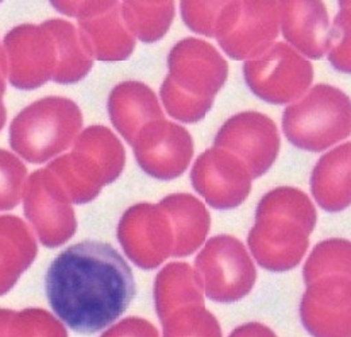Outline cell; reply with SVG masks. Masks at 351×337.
Returning <instances> with one entry per match:
<instances>
[{
	"label": "cell",
	"instance_id": "obj_25",
	"mask_svg": "<svg viewBox=\"0 0 351 337\" xmlns=\"http://www.w3.org/2000/svg\"><path fill=\"white\" fill-rule=\"evenodd\" d=\"M121 7L129 32L143 42L162 38L175 16V5L171 1H125Z\"/></svg>",
	"mask_w": 351,
	"mask_h": 337
},
{
	"label": "cell",
	"instance_id": "obj_28",
	"mask_svg": "<svg viewBox=\"0 0 351 337\" xmlns=\"http://www.w3.org/2000/svg\"><path fill=\"white\" fill-rule=\"evenodd\" d=\"M27 168L7 150H0V210L14 208L22 197Z\"/></svg>",
	"mask_w": 351,
	"mask_h": 337
},
{
	"label": "cell",
	"instance_id": "obj_22",
	"mask_svg": "<svg viewBox=\"0 0 351 337\" xmlns=\"http://www.w3.org/2000/svg\"><path fill=\"white\" fill-rule=\"evenodd\" d=\"M34 238L18 217H0V295L5 293L33 262Z\"/></svg>",
	"mask_w": 351,
	"mask_h": 337
},
{
	"label": "cell",
	"instance_id": "obj_10",
	"mask_svg": "<svg viewBox=\"0 0 351 337\" xmlns=\"http://www.w3.org/2000/svg\"><path fill=\"white\" fill-rule=\"evenodd\" d=\"M246 83L267 103L296 100L312 82L311 64L285 43H276L245 64Z\"/></svg>",
	"mask_w": 351,
	"mask_h": 337
},
{
	"label": "cell",
	"instance_id": "obj_26",
	"mask_svg": "<svg viewBox=\"0 0 351 337\" xmlns=\"http://www.w3.org/2000/svg\"><path fill=\"white\" fill-rule=\"evenodd\" d=\"M328 275H350V242L330 239L315 247L304 267V281L311 282Z\"/></svg>",
	"mask_w": 351,
	"mask_h": 337
},
{
	"label": "cell",
	"instance_id": "obj_31",
	"mask_svg": "<svg viewBox=\"0 0 351 337\" xmlns=\"http://www.w3.org/2000/svg\"><path fill=\"white\" fill-rule=\"evenodd\" d=\"M5 77H7V60L4 49L0 46V93L5 90Z\"/></svg>",
	"mask_w": 351,
	"mask_h": 337
},
{
	"label": "cell",
	"instance_id": "obj_15",
	"mask_svg": "<svg viewBox=\"0 0 351 337\" xmlns=\"http://www.w3.org/2000/svg\"><path fill=\"white\" fill-rule=\"evenodd\" d=\"M132 147L139 166L160 179L178 177L192 158V139L188 131L164 119L142 127Z\"/></svg>",
	"mask_w": 351,
	"mask_h": 337
},
{
	"label": "cell",
	"instance_id": "obj_5",
	"mask_svg": "<svg viewBox=\"0 0 351 337\" xmlns=\"http://www.w3.org/2000/svg\"><path fill=\"white\" fill-rule=\"evenodd\" d=\"M83 127L80 108L65 97H45L22 110L10 126L11 149L40 165L65 151Z\"/></svg>",
	"mask_w": 351,
	"mask_h": 337
},
{
	"label": "cell",
	"instance_id": "obj_18",
	"mask_svg": "<svg viewBox=\"0 0 351 337\" xmlns=\"http://www.w3.org/2000/svg\"><path fill=\"white\" fill-rule=\"evenodd\" d=\"M108 112L112 125L132 143L153 119H164L158 101L149 86L138 82L117 85L108 99Z\"/></svg>",
	"mask_w": 351,
	"mask_h": 337
},
{
	"label": "cell",
	"instance_id": "obj_8",
	"mask_svg": "<svg viewBox=\"0 0 351 337\" xmlns=\"http://www.w3.org/2000/svg\"><path fill=\"white\" fill-rule=\"evenodd\" d=\"M51 5L79 18L80 38L92 58L121 61L130 57L135 40L117 1H51Z\"/></svg>",
	"mask_w": 351,
	"mask_h": 337
},
{
	"label": "cell",
	"instance_id": "obj_32",
	"mask_svg": "<svg viewBox=\"0 0 351 337\" xmlns=\"http://www.w3.org/2000/svg\"><path fill=\"white\" fill-rule=\"evenodd\" d=\"M5 119H7V112H5V107L3 104V95L0 93V131L5 125Z\"/></svg>",
	"mask_w": 351,
	"mask_h": 337
},
{
	"label": "cell",
	"instance_id": "obj_30",
	"mask_svg": "<svg viewBox=\"0 0 351 337\" xmlns=\"http://www.w3.org/2000/svg\"><path fill=\"white\" fill-rule=\"evenodd\" d=\"M228 337H277L276 334L260 323H247L235 328Z\"/></svg>",
	"mask_w": 351,
	"mask_h": 337
},
{
	"label": "cell",
	"instance_id": "obj_12",
	"mask_svg": "<svg viewBox=\"0 0 351 337\" xmlns=\"http://www.w3.org/2000/svg\"><path fill=\"white\" fill-rule=\"evenodd\" d=\"M118 238L128 256L145 270L158 267L173 251L171 220L160 204L130 208L118 227Z\"/></svg>",
	"mask_w": 351,
	"mask_h": 337
},
{
	"label": "cell",
	"instance_id": "obj_27",
	"mask_svg": "<svg viewBox=\"0 0 351 337\" xmlns=\"http://www.w3.org/2000/svg\"><path fill=\"white\" fill-rule=\"evenodd\" d=\"M162 325L164 337H221L219 321L203 305L177 309Z\"/></svg>",
	"mask_w": 351,
	"mask_h": 337
},
{
	"label": "cell",
	"instance_id": "obj_24",
	"mask_svg": "<svg viewBox=\"0 0 351 337\" xmlns=\"http://www.w3.org/2000/svg\"><path fill=\"white\" fill-rule=\"evenodd\" d=\"M54 37L57 47V69L53 82L73 84L83 80L92 68V57L80 38L76 27L61 19L45 22Z\"/></svg>",
	"mask_w": 351,
	"mask_h": 337
},
{
	"label": "cell",
	"instance_id": "obj_9",
	"mask_svg": "<svg viewBox=\"0 0 351 337\" xmlns=\"http://www.w3.org/2000/svg\"><path fill=\"white\" fill-rule=\"evenodd\" d=\"M246 12H241L239 1L226 3L220 14L214 37L234 60L254 58L269 49L278 34V4L276 1H243Z\"/></svg>",
	"mask_w": 351,
	"mask_h": 337
},
{
	"label": "cell",
	"instance_id": "obj_23",
	"mask_svg": "<svg viewBox=\"0 0 351 337\" xmlns=\"http://www.w3.org/2000/svg\"><path fill=\"white\" fill-rule=\"evenodd\" d=\"M154 301L161 323L180 308L203 305V290L192 267L186 263H171L160 271L154 286Z\"/></svg>",
	"mask_w": 351,
	"mask_h": 337
},
{
	"label": "cell",
	"instance_id": "obj_6",
	"mask_svg": "<svg viewBox=\"0 0 351 337\" xmlns=\"http://www.w3.org/2000/svg\"><path fill=\"white\" fill-rule=\"evenodd\" d=\"M282 128L296 147L324 151L350 135V100L338 88L316 85L285 110Z\"/></svg>",
	"mask_w": 351,
	"mask_h": 337
},
{
	"label": "cell",
	"instance_id": "obj_17",
	"mask_svg": "<svg viewBox=\"0 0 351 337\" xmlns=\"http://www.w3.org/2000/svg\"><path fill=\"white\" fill-rule=\"evenodd\" d=\"M61 185L47 170H38L27 184L26 214L47 247L64 245L76 231V219Z\"/></svg>",
	"mask_w": 351,
	"mask_h": 337
},
{
	"label": "cell",
	"instance_id": "obj_2",
	"mask_svg": "<svg viewBox=\"0 0 351 337\" xmlns=\"http://www.w3.org/2000/svg\"><path fill=\"white\" fill-rule=\"evenodd\" d=\"M315 225L316 211L307 195L293 188H278L265 195L258 204L249 247L263 269L288 271L302 262Z\"/></svg>",
	"mask_w": 351,
	"mask_h": 337
},
{
	"label": "cell",
	"instance_id": "obj_4",
	"mask_svg": "<svg viewBox=\"0 0 351 337\" xmlns=\"http://www.w3.org/2000/svg\"><path fill=\"white\" fill-rule=\"evenodd\" d=\"M125 166V149L106 127L87 128L75 140L72 153L51 162L47 170L69 201L84 204L115 181Z\"/></svg>",
	"mask_w": 351,
	"mask_h": 337
},
{
	"label": "cell",
	"instance_id": "obj_7",
	"mask_svg": "<svg viewBox=\"0 0 351 337\" xmlns=\"http://www.w3.org/2000/svg\"><path fill=\"white\" fill-rule=\"evenodd\" d=\"M196 277L206 295L220 303H231L249 295L257 271L243 243L219 235L208 240L195 262Z\"/></svg>",
	"mask_w": 351,
	"mask_h": 337
},
{
	"label": "cell",
	"instance_id": "obj_20",
	"mask_svg": "<svg viewBox=\"0 0 351 337\" xmlns=\"http://www.w3.org/2000/svg\"><path fill=\"white\" fill-rule=\"evenodd\" d=\"M160 205L168 213L173 232V256H188L206 240L211 217L206 207L191 195H172Z\"/></svg>",
	"mask_w": 351,
	"mask_h": 337
},
{
	"label": "cell",
	"instance_id": "obj_19",
	"mask_svg": "<svg viewBox=\"0 0 351 337\" xmlns=\"http://www.w3.org/2000/svg\"><path fill=\"white\" fill-rule=\"evenodd\" d=\"M291 4L298 14L289 10L287 1L281 3L282 8L289 11V14L281 12L284 37L308 57L322 58L330 45L326 7L320 1H307L308 14H304L302 1H292Z\"/></svg>",
	"mask_w": 351,
	"mask_h": 337
},
{
	"label": "cell",
	"instance_id": "obj_13",
	"mask_svg": "<svg viewBox=\"0 0 351 337\" xmlns=\"http://www.w3.org/2000/svg\"><path fill=\"white\" fill-rule=\"evenodd\" d=\"M215 147L227 149L243 161L250 178L263 175L277 158L280 138L271 119L257 112H242L224 123Z\"/></svg>",
	"mask_w": 351,
	"mask_h": 337
},
{
	"label": "cell",
	"instance_id": "obj_14",
	"mask_svg": "<svg viewBox=\"0 0 351 337\" xmlns=\"http://www.w3.org/2000/svg\"><path fill=\"white\" fill-rule=\"evenodd\" d=\"M300 317L313 337H350V275H328L308 285Z\"/></svg>",
	"mask_w": 351,
	"mask_h": 337
},
{
	"label": "cell",
	"instance_id": "obj_16",
	"mask_svg": "<svg viewBox=\"0 0 351 337\" xmlns=\"http://www.w3.org/2000/svg\"><path fill=\"white\" fill-rule=\"evenodd\" d=\"M191 178L196 192L215 210L237 208L252 190V178L245 165L218 149L207 150L197 158Z\"/></svg>",
	"mask_w": 351,
	"mask_h": 337
},
{
	"label": "cell",
	"instance_id": "obj_29",
	"mask_svg": "<svg viewBox=\"0 0 351 337\" xmlns=\"http://www.w3.org/2000/svg\"><path fill=\"white\" fill-rule=\"evenodd\" d=\"M103 337H160V335L150 323L139 319H128Z\"/></svg>",
	"mask_w": 351,
	"mask_h": 337
},
{
	"label": "cell",
	"instance_id": "obj_3",
	"mask_svg": "<svg viewBox=\"0 0 351 337\" xmlns=\"http://www.w3.org/2000/svg\"><path fill=\"white\" fill-rule=\"evenodd\" d=\"M171 73L161 88L169 115L196 123L211 108L227 77V64L210 43L188 38L169 54Z\"/></svg>",
	"mask_w": 351,
	"mask_h": 337
},
{
	"label": "cell",
	"instance_id": "obj_11",
	"mask_svg": "<svg viewBox=\"0 0 351 337\" xmlns=\"http://www.w3.org/2000/svg\"><path fill=\"white\" fill-rule=\"evenodd\" d=\"M7 75L18 89H37L53 80L57 69L54 37L45 23L21 25L4 37Z\"/></svg>",
	"mask_w": 351,
	"mask_h": 337
},
{
	"label": "cell",
	"instance_id": "obj_21",
	"mask_svg": "<svg viewBox=\"0 0 351 337\" xmlns=\"http://www.w3.org/2000/svg\"><path fill=\"white\" fill-rule=\"evenodd\" d=\"M311 189L317 204L328 212L350 205V145L323 157L312 171Z\"/></svg>",
	"mask_w": 351,
	"mask_h": 337
},
{
	"label": "cell",
	"instance_id": "obj_1",
	"mask_svg": "<svg viewBox=\"0 0 351 337\" xmlns=\"http://www.w3.org/2000/svg\"><path fill=\"white\" fill-rule=\"evenodd\" d=\"M56 316L82 335L115 323L136 293L132 269L111 245L87 240L58 253L45 277Z\"/></svg>",
	"mask_w": 351,
	"mask_h": 337
}]
</instances>
